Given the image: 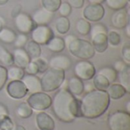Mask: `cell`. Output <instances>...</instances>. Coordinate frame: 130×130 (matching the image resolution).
Returning a JSON list of instances; mask_svg holds the SVG:
<instances>
[{
    "label": "cell",
    "instance_id": "cell-20",
    "mask_svg": "<svg viewBox=\"0 0 130 130\" xmlns=\"http://www.w3.org/2000/svg\"><path fill=\"white\" fill-rule=\"evenodd\" d=\"M110 99L120 100L127 93L126 90L120 83H112L106 90Z\"/></svg>",
    "mask_w": 130,
    "mask_h": 130
},
{
    "label": "cell",
    "instance_id": "cell-26",
    "mask_svg": "<svg viewBox=\"0 0 130 130\" xmlns=\"http://www.w3.org/2000/svg\"><path fill=\"white\" fill-rule=\"evenodd\" d=\"M16 36V33L12 29L4 27L0 31V41L4 43L11 44L14 42Z\"/></svg>",
    "mask_w": 130,
    "mask_h": 130
},
{
    "label": "cell",
    "instance_id": "cell-6",
    "mask_svg": "<svg viewBox=\"0 0 130 130\" xmlns=\"http://www.w3.org/2000/svg\"><path fill=\"white\" fill-rule=\"evenodd\" d=\"M30 107L37 111H43L49 109L52 105V98L43 91L31 94L27 100Z\"/></svg>",
    "mask_w": 130,
    "mask_h": 130
},
{
    "label": "cell",
    "instance_id": "cell-48",
    "mask_svg": "<svg viewBox=\"0 0 130 130\" xmlns=\"http://www.w3.org/2000/svg\"><path fill=\"white\" fill-rule=\"evenodd\" d=\"M5 114L9 115L8 110V108H7V107L5 105L0 103V116L1 115H5Z\"/></svg>",
    "mask_w": 130,
    "mask_h": 130
},
{
    "label": "cell",
    "instance_id": "cell-47",
    "mask_svg": "<svg viewBox=\"0 0 130 130\" xmlns=\"http://www.w3.org/2000/svg\"><path fill=\"white\" fill-rule=\"evenodd\" d=\"M94 86L93 85V82L91 83V82H88L86 84H84V91H85L86 93L88 92H90L93 90H94Z\"/></svg>",
    "mask_w": 130,
    "mask_h": 130
},
{
    "label": "cell",
    "instance_id": "cell-53",
    "mask_svg": "<svg viewBox=\"0 0 130 130\" xmlns=\"http://www.w3.org/2000/svg\"><path fill=\"white\" fill-rule=\"evenodd\" d=\"M8 1H9V0H0V6L7 4V2H8Z\"/></svg>",
    "mask_w": 130,
    "mask_h": 130
},
{
    "label": "cell",
    "instance_id": "cell-39",
    "mask_svg": "<svg viewBox=\"0 0 130 130\" xmlns=\"http://www.w3.org/2000/svg\"><path fill=\"white\" fill-rule=\"evenodd\" d=\"M72 7L69 5V4L66 2H61L59 8H58V11L60 14V16H63V17H67L69 16L71 12H72Z\"/></svg>",
    "mask_w": 130,
    "mask_h": 130
},
{
    "label": "cell",
    "instance_id": "cell-22",
    "mask_svg": "<svg viewBox=\"0 0 130 130\" xmlns=\"http://www.w3.org/2000/svg\"><path fill=\"white\" fill-rule=\"evenodd\" d=\"M120 84L124 87L127 93L130 92V66L126 65L125 68L117 73Z\"/></svg>",
    "mask_w": 130,
    "mask_h": 130
},
{
    "label": "cell",
    "instance_id": "cell-21",
    "mask_svg": "<svg viewBox=\"0 0 130 130\" xmlns=\"http://www.w3.org/2000/svg\"><path fill=\"white\" fill-rule=\"evenodd\" d=\"M47 49L56 53H59L64 50L66 48V45L63 40V38L59 37H53L47 43H46Z\"/></svg>",
    "mask_w": 130,
    "mask_h": 130
},
{
    "label": "cell",
    "instance_id": "cell-14",
    "mask_svg": "<svg viewBox=\"0 0 130 130\" xmlns=\"http://www.w3.org/2000/svg\"><path fill=\"white\" fill-rule=\"evenodd\" d=\"M37 127L39 130H54L55 122L50 115L45 112H40L35 118Z\"/></svg>",
    "mask_w": 130,
    "mask_h": 130
},
{
    "label": "cell",
    "instance_id": "cell-50",
    "mask_svg": "<svg viewBox=\"0 0 130 130\" xmlns=\"http://www.w3.org/2000/svg\"><path fill=\"white\" fill-rule=\"evenodd\" d=\"M4 26H5V19L0 16V31L4 27Z\"/></svg>",
    "mask_w": 130,
    "mask_h": 130
},
{
    "label": "cell",
    "instance_id": "cell-42",
    "mask_svg": "<svg viewBox=\"0 0 130 130\" xmlns=\"http://www.w3.org/2000/svg\"><path fill=\"white\" fill-rule=\"evenodd\" d=\"M7 81V69L5 66L0 65V91L3 88Z\"/></svg>",
    "mask_w": 130,
    "mask_h": 130
},
{
    "label": "cell",
    "instance_id": "cell-13",
    "mask_svg": "<svg viewBox=\"0 0 130 130\" xmlns=\"http://www.w3.org/2000/svg\"><path fill=\"white\" fill-rule=\"evenodd\" d=\"M111 24L117 29H124L129 24V13L126 8L115 11L111 16Z\"/></svg>",
    "mask_w": 130,
    "mask_h": 130
},
{
    "label": "cell",
    "instance_id": "cell-7",
    "mask_svg": "<svg viewBox=\"0 0 130 130\" xmlns=\"http://www.w3.org/2000/svg\"><path fill=\"white\" fill-rule=\"evenodd\" d=\"M75 76L82 81H90L96 75V69L92 62L88 60L82 59L75 63L74 66Z\"/></svg>",
    "mask_w": 130,
    "mask_h": 130
},
{
    "label": "cell",
    "instance_id": "cell-5",
    "mask_svg": "<svg viewBox=\"0 0 130 130\" xmlns=\"http://www.w3.org/2000/svg\"><path fill=\"white\" fill-rule=\"evenodd\" d=\"M110 130H130V114L124 110H117L108 117Z\"/></svg>",
    "mask_w": 130,
    "mask_h": 130
},
{
    "label": "cell",
    "instance_id": "cell-15",
    "mask_svg": "<svg viewBox=\"0 0 130 130\" xmlns=\"http://www.w3.org/2000/svg\"><path fill=\"white\" fill-rule=\"evenodd\" d=\"M54 13L43 8L37 9L32 14L31 18L36 25H47L53 18Z\"/></svg>",
    "mask_w": 130,
    "mask_h": 130
},
{
    "label": "cell",
    "instance_id": "cell-9",
    "mask_svg": "<svg viewBox=\"0 0 130 130\" xmlns=\"http://www.w3.org/2000/svg\"><path fill=\"white\" fill-rule=\"evenodd\" d=\"M14 23L16 29L21 33L27 34L37 26L30 15L27 13L21 12L14 18Z\"/></svg>",
    "mask_w": 130,
    "mask_h": 130
},
{
    "label": "cell",
    "instance_id": "cell-30",
    "mask_svg": "<svg viewBox=\"0 0 130 130\" xmlns=\"http://www.w3.org/2000/svg\"><path fill=\"white\" fill-rule=\"evenodd\" d=\"M91 27V23L88 21L85 20V18L78 19L75 24V29L77 32L82 36H86L89 34Z\"/></svg>",
    "mask_w": 130,
    "mask_h": 130
},
{
    "label": "cell",
    "instance_id": "cell-8",
    "mask_svg": "<svg viewBox=\"0 0 130 130\" xmlns=\"http://www.w3.org/2000/svg\"><path fill=\"white\" fill-rule=\"evenodd\" d=\"M30 33L32 40L40 45H46L54 37L53 30L48 25H37Z\"/></svg>",
    "mask_w": 130,
    "mask_h": 130
},
{
    "label": "cell",
    "instance_id": "cell-10",
    "mask_svg": "<svg viewBox=\"0 0 130 130\" xmlns=\"http://www.w3.org/2000/svg\"><path fill=\"white\" fill-rule=\"evenodd\" d=\"M105 9L101 4L88 5L83 10V17L89 22H98L104 18Z\"/></svg>",
    "mask_w": 130,
    "mask_h": 130
},
{
    "label": "cell",
    "instance_id": "cell-37",
    "mask_svg": "<svg viewBox=\"0 0 130 130\" xmlns=\"http://www.w3.org/2000/svg\"><path fill=\"white\" fill-rule=\"evenodd\" d=\"M31 60H33L34 62H35V63L37 66L38 71L40 73H43L49 68L48 61L45 58H43L41 56H39L37 58H35V59H31Z\"/></svg>",
    "mask_w": 130,
    "mask_h": 130
},
{
    "label": "cell",
    "instance_id": "cell-41",
    "mask_svg": "<svg viewBox=\"0 0 130 130\" xmlns=\"http://www.w3.org/2000/svg\"><path fill=\"white\" fill-rule=\"evenodd\" d=\"M24 72L27 73V75H37L39 73L38 68L35 62L33 60H30V62L27 64V66L24 69Z\"/></svg>",
    "mask_w": 130,
    "mask_h": 130
},
{
    "label": "cell",
    "instance_id": "cell-4",
    "mask_svg": "<svg viewBox=\"0 0 130 130\" xmlns=\"http://www.w3.org/2000/svg\"><path fill=\"white\" fill-rule=\"evenodd\" d=\"M67 48L72 55L84 60H88L95 55V50L91 43L81 38L75 39Z\"/></svg>",
    "mask_w": 130,
    "mask_h": 130
},
{
    "label": "cell",
    "instance_id": "cell-33",
    "mask_svg": "<svg viewBox=\"0 0 130 130\" xmlns=\"http://www.w3.org/2000/svg\"><path fill=\"white\" fill-rule=\"evenodd\" d=\"M14 123L9 115L0 116V130H12L14 127Z\"/></svg>",
    "mask_w": 130,
    "mask_h": 130
},
{
    "label": "cell",
    "instance_id": "cell-51",
    "mask_svg": "<svg viewBox=\"0 0 130 130\" xmlns=\"http://www.w3.org/2000/svg\"><path fill=\"white\" fill-rule=\"evenodd\" d=\"M124 29H126V34L127 37H130V25H129V24H128L126 26V27H125Z\"/></svg>",
    "mask_w": 130,
    "mask_h": 130
},
{
    "label": "cell",
    "instance_id": "cell-18",
    "mask_svg": "<svg viewBox=\"0 0 130 130\" xmlns=\"http://www.w3.org/2000/svg\"><path fill=\"white\" fill-rule=\"evenodd\" d=\"M91 44L94 46V49L95 52H98L99 53H104L107 47H108V42H107V34H98L93 37H91Z\"/></svg>",
    "mask_w": 130,
    "mask_h": 130
},
{
    "label": "cell",
    "instance_id": "cell-43",
    "mask_svg": "<svg viewBox=\"0 0 130 130\" xmlns=\"http://www.w3.org/2000/svg\"><path fill=\"white\" fill-rule=\"evenodd\" d=\"M67 2L72 8H81L85 4V0H67Z\"/></svg>",
    "mask_w": 130,
    "mask_h": 130
},
{
    "label": "cell",
    "instance_id": "cell-49",
    "mask_svg": "<svg viewBox=\"0 0 130 130\" xmlns=\"http://www.w3.org/2000/svg\"><path fill=\"white\" fill-rule=\"evenodd\" d=\"M89 2V3H92V4H102L103 2H104L105 0H88Z\"/></svg>",
    "mask_w": 130,
    "mask_h": 130
},
{
    "label": "cell",
    "instance_id": "cell-44",
    "mask_svg": "<svg viewBox=\"0 0 130 130\" xmlns=\"http://www.w3.org/2000/svg\"><path fill=\"white\" fill-rule=\"evenodd\" d=\"M126 65H127V64H126V63L123 62V60H117V61L113 63V68L117 72H120L121 70H123V69L125 68V66H126Z\"/></svg>",
    "mask_w": 130,
    "mask_h": 130
},
{
    "label": "cell",
    "instance_id": "cell-54",
    "mask_svg": "<svg viewBox=\"0 0 130 130\" xmlns=\"http://www.w3.org/2000/svg\"><path fill=\"white\" fill-rule=\"evenodd\" d=\"M129 105H130V102L129 101H128V102H127V104H126V107H127V111H126V112H128V113H129V110H130Z\"/></svg>",
    "mask_w": 130,
    "mask_h": 130
},
{
    "label": "cell",
    "instance_id": "cell-38",
    "mask_svg": "<svg viewBox=\"0 0 130 130\" xmlns=\"http://www.w3.org/2000/svg\"><path fill=\"white\" fill-rule=\"evenodd\" d=\"M28 41L27 36L24 34H19L16 36L15 40L13 43H14V46L16 48H23L25 46L27 42Z\"/></svg>",
    "mask_w": 130,
    "mask_h": 130
},
{
    "label": "cell",
    "instance_id": "cell-17",
    "mask_svg": "<svg viewBox=\"0 0 130 130\" xmlns=\"http://www.w3.org/2000/svg\"><path fill=\"white\" fill-rule=\"evenodd\" d=\"M21 81L26 86L28 92L33 94L42 91L40 79L36 75H24Z\"/></svg>",
    "mask_w": 130,
    "mask_h": 130
},
{
    "label": "cell",
    "instance_id": "cell-45",
    "mask_svg": "<svg viewBox=\"0 0 130 130\" xmlns=\"http://www.w3.org/2000/svg\"><path fill=\"white\" fill-rule=\"evenodd\" d=\"M77 38H78V37H77L75 35H74V34H69V35L66 36V37H64V39H63L66 46L68 47V46H69L72 41H74V40H75V39H77Z\"/></svg>",
    "mask_w": 130,
    "mask_h": 130
},
{
    "label": "cell",
    "instance_id": "cell-11",
    "mask_svg": "<svg viewBox=\"0 0 130 130\" xmlns=\"http://www.w3.org/2000/svg\"><path fill=\"white\" fill-rule=\"evenodd\" d=\"M6 91L10 98L15 100L22 99L28 94V91L21 80L10 81L7 85Z\"/></svg>",
    "mask_w": 130,
    "mask_h": 130
},
{
    "label": "cell",
    "instance_id": "cell-24",
    "mask_svg": "<svg viewBox=\"0 0 130 130\" xmlns=\"http://www.w3.org/2000/svg\"><path fill=\"white\" fill-rule=\"evenodd\" d=\"M24 46H25L24 50H26V52L27 53V54L29 55V56L30 57L31 59L40 56L41 46L37 43H36L31 40L30 41H27Z\"/></svg>",
    "mask_w": 130,
    "mask_h": 130
},
{
    "label": "cell",
    "instance_id": "cell-46",
    "mask_svg": "<svg viewBox=\"0 0 130 130\" xmlns=\"http://www.w3.org/2000/svg\"><path fill=\"white\" fill-rule=\"evenodd\" d=\"M21 12V5H14L11 11V16L14 18V17H16L19 13Z\"/></svg>",
    "mask_w": 130,
    "mask_h": 130
},
{
    "label": "cell",
    "instance_id": "cell-28",
    "mask_svg": "<svg viewBox=\"0 0 130 130\" xmlns=\"http://www.w3.org/2000/svg\"><path fill=\"white\" fill-rule=\"evenodd\" d=\"M117 72L112 66H104L99 69L98 74L104 75L110 84L114 83L117 79Z\"/></svg>",
    "mask_w": 130,
    "mask_h": 130
},
{
    "label": "cell",
    "instance_id": "cell-23",
    "mask_svg": "<svg viewBox=\"0 0 130 130\" xmlns=\"http://www.w3.org/2000/svg\"><path fill=\"white\" fill-rule=\"evenodd\" d=\"M55 27L56 31L59 34H66V33L69 32L71 27V24L70 21L67 17H63L60 16L57 18L55 22Z\"/></svg>",
    "mask_w": 130,
    "mask_h": 130
},
{
    "label": "cell",
    "instance_id": "cell-2",
    "mask_svg": "<svg viewBox=\"0 0 130 130\" xmlns=\"http://www.w3.org/2000/svg\"><path fill=\"white\" fill-rule=\"evenodd\" d=\"M110 99L106 91L94 89L86 93L80 101L81 117L96 119L101 117L108 109Z\"/></svg>",
    "mask_w": 130,
    "mask_h": 130
},
{
    "label": "cell",
    "instance_id": "cell-16",
    "mask_svg": "<svg viewBox=\"0 0 130 130\" xmlns=\"http://www.w3.org/2000/svg\"><path fill=\"white\" fill-rule=\"evenodd\" d=\"M12 56L14 66L21 69H24L31 60L24 48H15L13 50Z\"/></svg>",
    "mask_w": 130,
    "mask_h": 130
},
{
    "label": "cell",
    "instance_id": "cell-35",
    "mask_svg": "<svg viewBox=\"0 0 130 130\" xmlns=\"http://www.w3.org/2000/svg\"><path fill=\"white\" fill-rule=\"evenodd\" d=\"M107 37L108 44L111 45L112 46H117L120 45V43L121 42L120 34L115 30L107 31Z\"/></svg>",
    "mask_w": 130,
    "mask_h": 130
},
{
    "label": "cell",
    "instance_id": "cell-25",
    "mask_svg": "<svg viewBox=\"0 0 130 130\" xmlns=\"http://www.w3.org/2000/svg\"><path fill=\"white\" fill-rule=\"evenodd\" d=\"M25 75L24 69L19 68L15 66H11L7 69V78L10 81L21 80Z\"/></svg>",
    "mask_w": 130,
    "mask_h": 130
},
{
    "label": "cell",
    "instance_id": "cell-1",
    "mask_svg": "<svg viewBox=\"0 0 130 130\" xmlns=\"http://www.w3.org/2000/svg\"><path fill=\"white\" fill-rule=\"evenodd\" d=\"M52 107L55 116L60 121L70 123L81 117L80 101L67 88H60L52 98Z\"/></svg>",
    "mask_w": 130,
    "mask_h": 130
},
{
    "label": "cell",
    "instance_id": "cell-31",
    "mask_svg": "<svg viewBox=\"0 0 130 130\" xmlns=\"http://www.w3.org/2000/svg\"><path fill=\"white\" fill-rule=\"evenodd\" d=\"M0 62L8 67L14 65L12 54L2 44H0Z\"/></svg>",
    "mask_w": 130,
    "mask_h": 130
},
{
    "label": "cell",
    "instance_id": "cell-29",
    "mask_svg": "<svg viewBox=\"0 0 130 130\" xmlns=\"http://www.w3.org/2000/svg\"><path fill=\"white\" fill-rule=\"evenodd\" d=\"M93 79V85L94 86V88L100 91H106L110 83L109 81L102 75L101 74H96Z\"/></svg>",
    "mask_w": 130,
    "mask_h": 130
},
{
    "label": "cell",
    "instance_id": "cell-12",
    "mask_svg": "<svg viewBox=\"0 0 130 130\" xmlns=\"http://www.w3.org/2000/svg\"><path fill=\"white\" fill-rule=\"evenodd\" d=\"M48 64L50 68L66 71L71 68L72 60L68 56L59 54L53 56L48 62Z\"/></svg>",
    "mask_w": 130,
    "mask_h": 130
},
{
    "label": "cell",
    "instance_id": "cell-34",
    "mask_svg": "<svg viewBox=\"0 0 130 130\" xmlns=\"http://www.w3.org/2000/svg\"><path fill=\"white\" fill-rule=\"evenodd\" d=\"M61 2L62 0H41L43 8L53 13L58 10Z\"/></svg>",
    "mask_w": 130,
    "mask_h": 130
},
{
    "label": "cell",
    "instance_id": "cell-3",
    "mask_svg": "<svg viewBox=\"0 0 130 130\" xmlns=\"http://www.w3.org/2000/svg\"><path fill=\"white\" fill-rule=\"evenodd\" d=\"M65 71L48 68L43 73L40 79L41 89L43 92H52L60 88L65 81Z\"/></svg>",
    "mask_w": 130,
    "mask_h": 130
},
{
    "label": "cell",
    "instance_id": "cell-19",
    "mask_svg": "<svg viewBox=\"0 0 130 130\" xmlns=\"http://www.w3.org/2000/svg\"><path fill=\"white\" fill-rule=\"evenodd\" d=\"M67 89L74 96H79L84 92V82L76 76L71 77L67 81Z\"/></svg>",
    "mask_w": 130,
    "mask_h": 130
},
{
    "label": "cell",
    "instance_id": "cell-27",
    "mask_svg": "<svg viewBox=\"0 0 130 130\" xmlns=\"http://www.w3.org/2000/svg\"><path fill=\"white\" fill-rule=\"evenodd\" d=\"M16 113L21 119H27L33 114V109L27 102H21L16 108Z\"/></svg>",
    "mask_w": 130,
    "mask_h": 130
},
{
    "label": "cell",
    "instance_id": "cell-36",
    "mask_svg": "<svg viewBox=\"0 0 130 130\" xmlns=\"http://www.w3.org/2000/svg\"><path fill=\"white\" fill-rule=\"evenodd\" d=\"M107 27L101 23H97L95 24H94L93 26H91V30H90V34L91 37H93L96 34H107Z\"/></svg>",
    "mask_w": 130,
    "mask_h": 130
},
{
    "label": "cell",
    "instance_id": "cell-52",
    "mask_svg": "<svg viewBox=\"0 0 130 130\" xmlns=\"http://www.w3.org/2000/svg\"><path fill=\"white\" fill-rule=\"evenodd\" d=\"M12 130H26V129H25L23 126L17 125V126H14V129H13Z\"/></svg>",
    "mask_w": 130,
    "mask_h": 130
},
{
    "label": "cell",
    "instance_id": "cell-40",
    "mask_svg": "<svg viewBox=\"0 0 130 130\" xmlns=\"http://www.w3.org/2000/svg\"><path fill=\"white\" fill-rule=\"evenodd\" d=\"M122 57H123V62L127 64H130V46L129 43H126L123 45V48H122Z\"/></svg>",
    "mask_w": 130,
    "mask_h": 130
},
{
    "label": "cell",
    "instance_id": "cell-32",
    "mask_svg": "<svg viewBox=\"0 0 130 130\" xmlns=\"http://www.w3.org/2000/svg\"><path fill=\"white\" fill-rule=\"evenodd\" d=\"M104 2L107 6L113 11L126 8L129 3V0H105Z\"/></svg>",
    "mask_w": 130,
    "mask_h": 130
}]
</instances>
